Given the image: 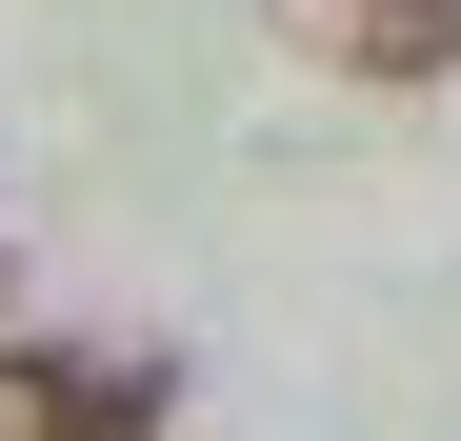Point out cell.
Wrapping results in <instances>:
<instances>
[{
  "label": "cell",
  "mask_w": 461,
  "mask_h": 441,
  "mask_svg": "<svg viewBox=\"0 0 461 441\" xmlns=\"http://www.w3.org/2000/svg\"><path fill=\"white\" fill-rule=\"evenodd\" d=\"M181 361L161 341H0V441H161Z\"/></svg>",
  "instance_id": "cell-1"
},
{
  "label": "cell",
  "mask_w": 461,
  "mask_h": 441,
  "mask_svg": "<svg viewBox=\"0 0 461 441\" xmlns=\"http://www.w3.org/2000/svg\"><path fill=\"white\" fill-rule=\"evenodd\" d=\"M301 40H321L341 81H381V101L461 81V0H301Z\"/></svg>",
  "instance_id": "cell-2"
}]
</instances>
